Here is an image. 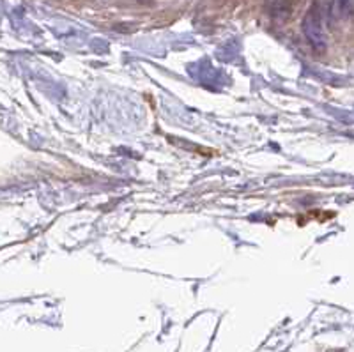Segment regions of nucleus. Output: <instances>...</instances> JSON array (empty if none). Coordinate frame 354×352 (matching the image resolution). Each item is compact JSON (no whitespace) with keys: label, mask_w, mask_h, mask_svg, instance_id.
I'll return each instance as SVG.
<instances>
[{"label":"nucleus","mask_w":354,"mask_h":352,"mask_svg":"<svg viewBox=\"0 0 354 352\" xmlns=\"http://www.w3.org/2000/svg\"><path fill=\"white\" fill-rule=\"evenodd\" d=\"M303 33L314 48H324L326 39H324V30H322V15L319 4H314L306 12L305 20H303Z\"/></svg>","instance_id":"1"},{"label":"nucleus","mask_w":354,"mask_h":352,"mask_svg":"<svg viewBox=\"0 0 354 352\" xmlns=\"http://www.w3.org/2000/svg\"><path fill=\"white\" fill-rule=\"evenodd\" d=\"M335 9L338 15H346L351 11V0H335Z\"/></svg>","instance_id":"2"}]
</instances>
